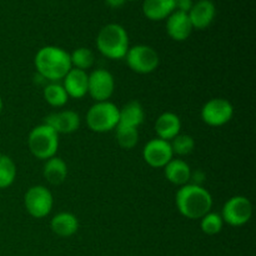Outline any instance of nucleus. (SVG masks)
<instances>
[{"label":"nucleus","mask_w":256,"mask_h":256,"mask_svg":"<svg viewBox=\"0 0 256 256\" xmlns=\"http://www.w3.org/2000/svg\"><path fill=\"white\" fill-rule=\"evenodd\" d=\"M16 178V165L5 154H0V189L12 186Z\"/></svg>","instance_id":"b1692460"},{"label":"nucleus","mask_w":256,"mask_h":256,"mask_svg":"<svg viewBox=\"0 0 256 256\" xmlns=\"http://www.w3.org/2000/svg\"><path fill=\"white\" fill-rule=\"evenodd\" d=\"M125 60L130 69L136 74H150L159 66L160 58L154 48L139 44L129 48Z\"/></svg>","instance_id":"423d86ee"},{"label":"nucleus","mask_w":256,"mask_h":256,"mask_svg":"<svg viewBox=\"0 0 256 256\" xmlns=\"http://www.w3.org/2000/svg\"><path fill=\"white\" fill-rule=\"evenodd\" d=\"M175 12V0H144L142 12L152 22L164 20Z\"/></svg>","instance_id":"6ab92c4d"},{"label":"nucleus","mask_w":256,"mask_h":256,"mask_svg":"<svg viewBox=\"0 0 256 256\" xmlns=\"http://www.w3.org/2000/svg\"><path fill=\"white\" fill-rule=\"evenodd\" d=\"M28 146L36 159L48 160L56 155L59 149V134L42 122L29 132Z\"/></svg>","instance_id":"20e7f679"},{"label":"nucleus","mask_w":256,"mask_h":256,"mask_svg":"<svg viewBox=\"0 0 256 256\" xmlns=\"http://www.w3.org/2000/svg\"><path fill=\"white\" fill-rule=\"evenodd\" d=\"M145 112L142 105L138 100L126 102L122 109H119V124L124 126L139 128L144 122Z\"/></svg>","instance_id":"aec40b11"},{"label":"nucleus","mask_w":256,"mask_h":256,"mask_svg":"<svg viewBox=\"0 0 256 256\" xmlns=\"http://www.w3.org/2000/svg\"><path fill=\"white\" fill-rule=\"evenodd\" d=\"M86 124L94 132H108L119 124V108L112 102H99L86 112Z\"/></svg>","instance_id":"39448f33"},{"label":"nucleus","mask_w":256,"mask_h":256,"mask_svg":"<svg viewBox=\"0 0 256 256\" xmlns=\"http://www.w3.org/2000/svg\"><path fill=\"white\" fill-rule=\"evenodd\" d=\"M200 116L209 126H222L234 116V106L224 98H214L202 105Z\"/></svg>","instance_id":"1a4fd4ad"},{"label":"nucleus","mask_w":256,"mask_h":256,"mask_svg":"<svg viewBox=\"0 0 256 256\" xmlns=\"http://www.w3.org/2000/svg\"><path fill=\"white\" fill-rule=\"evenodd\" d=\"M88 79L89 74L86 72L72 68L62 80V85L64 86L68 96L72 99H82L88 94Z\"/></svg>","instance_id":"2eb2a0df"},{"label":"nucleus","mask_w":256,"mask_h":256,"mask_svg":"<svg viewBox=\"0 0 256 256\" xmlns=\"http://www.w3.org/2000/svg\"><path fill=\"white\" fill-rule=\"evenodd\" d=\"M125 2L126 0H105L108 6L112 8V9H119V8H122L125 4Z\"/></svg>","instance_id":"c85d7f7f"},{"label":"nucleus","mask_w":256,"mask_h":256,"mask_svg":"<svg viewBox=\"0 0 256 256\" xmlns=\"http://www.w3.org/2000/svg\"><path fill=\"white\" fill-rule=\"evenodd\" d=\"M158 138L166 142H172L182 130V120L175 112H165L156 119L154 125Z\"/></svg>","instance_id":"dca6fc26"},{"label":"nucleus","mask_w":256,"mask_h":256,"mask_svg":"<svg viewBox=\"0 0 256 256\" xmlns=\"http://www.w3.org/2000/svg\"><path fill=\"white\" fill-rule=\"evenodd\" d=\"M96 48L102 55L112 60L124 59L129 50V35L120 24H106L96 35Z\"/></svg>","instance_id":"7ed1b4c3"},{"label":"nucleus","mask_w":256,"mask_h":256,"mask_svg":"<svg viewBox=\"0 0 256 256\" xmlns=\"http://www.w3.org/2000/svg\"><path fill=\"white\" fill-rule=\"evenodd\" d=\"M115 138H116L118 144L122 149H134L139 142V130L136 128L118 125L116 129H115Z\"/></svg>","instance_id":"5701e85b"},{"label":"nucleus","mask_w":256,"mask_h":256,"mask_svg":"<svg viewBox=\"0 0 256 256\" xmlns=\"http://www.w3.org/2000/svg\"><path fill=\"white\" fill-rule=\"evenodd\" d=\"M54 205L52 192L44 185L29 188L24 195V206L28 214L35 219H42L50 214Z\"/></svg>","instance_id":"0eeeda50"},{"label":"nucleus","mask_w":256,"mask_h":256,"mask_svg":"<svg viewBox=\"0 0 256 256\" xmlns=\"http://www.w3.org/2000/svg\"><path fill=\"white\" fill-rule=\"evenodd\" d=\"M44 124L49 125L58 134H72L80 126V116L74 110H62L48 115Z\"/></svg>","instance_id":"f8f14e48"},{"label":"nucleus","mask_w":256,"mask_h":256,"mask_svg":"<svg viewBox=\"0 0 256 256\" xmlns=\"http://www.w3.org/2000/svg\"><path fill=\"white\" fill-rule=\"evenodd\" d=\"M172 154L178 156H186L195 149L194 138L188 134H179L170 142Z\"/></svg>","instance_id":"a878e982"},{"label":"nucleus","mask_w":256,"mask_h":256,"mask_svg":"<svg viewBox=\"0 0 256 256\" xmlns=\"http://www.w3.org/2000/svg\"><path fill=\"white\" fill-rule=\"evenodd\" d=\"M224 220H222V215L218 212H209L206 215L200 219V229L204 234L206 235H216L219 234L224 226Z\"/></svg>","instance_id":"bb28decb"},{"label":"nucleus","mask_w":256,"mask_h":256,"mask_svg":"<svg viewBox=\"0 0 256 256\" xmlns=\"http://www.w3.org/2000/svg\"><path fill=\"white\" fill-rule=\"evenodd\" d=\"M38 74L50 82H59L72 69L70 54L54 45H46L38 50L34 58Z\"/></svg>","instance_id":"f257e3e1"},{"label":"nucleus","mask_w":256,"mask_h":256,"mask_svg":"<svg viewBox=\"0 0 256 256\" xmlns=\"http://www.w3.org/2000/svg\"><path fill=\"white\" fill-rule=\"evenodd\" d=\"M115 92V79L106 69H95L88 79V94L95 102H109Z\"/></svg>","instance_id":"9d476101"},{"label":"nucleus","mask_w":256,"mask_h":256,"mask_svg":"<svg viewBox=\"0 0 256 256\" xmlns=\"http://www.w3.org/2000/svg\"><path fill=\"white\" fill-rule=\"evenodd\" d=\"M45 180L52 185H60L65 182L68 176V165L62 158L56 155L50 159L45 160L44 169H42Z\"/></svg>","instance_id":"412c9836"},{"label":"nucleus","mask_w":256,"mask_h":256,"mask_svg":"<svg viewBox=\"0 0 256 256\" xmlns=\"http://www.w3.org/2000/svg\"><path fill=\"white\" fill-rule=\"evenodd\" d=\"M70 62L72 68L86 72L92 69L95 62V55L89 48H78L70 54Z\"/></svg>","instance_id":"393cba45"},{"label":"nucleus","mask_w":256,"mask_h":256,"mask_svg":"<svg viewBox=\"0 0 256 256\" xmlns=\"http://www.w3.org/2000/svg\"><path fill=\"white\" fill-rule=\"evenodd\" d=\"M220 215H222L224 222H226L230 226H242L252 219V202L246 196L235 195L225 202Z\"/></svg>","instance_id":"6e6552de"},{"label":"nucleus","mask_w":256,"mask_h":256,"mask_svg":"<svg viewBox=\"0 0 256 256\" xmlns=\"http://www.w3.org/2000/svg\"><path fill=\"white\" fill-rule=\"evenodd\" d=\"M164 175L166 180L172 184L182 186L190 182V176H192V169L189 164L182 159H174L172 158L164 168Z\"/></svg>","instance_id":"f3484780"},{"label":"nucleus","mask_w":256,"mask_h":256,"mask_svg":"<svg viewBox=\"0 0 256 256\" xmlns=\"http://www.w3.org/2000/svg\"><path fill=\"white\" fill-rule=\"evenodd\" d=\"M42 95H44L45 102H46L50 106L54 108L64 106L68 102V100H69V96H68L64 86H62L60 82H50V84H48L44 88Z\"/></svg>","instance_id":"4be33fe9"},{"label":"nucleus","mask_w":256,"mask_h":256,"mask_svg":"<svg viewBox=\"0 0 256 256\" xmlns=\"http://www.w3.org/2000/svg\"><path fill=\"white\" fill-rule=\"evenodd\" d=\"M192 29L204 30L212 25L216 15V8L212 0H198L188 12Z\"/></svg>","instance_id":"ddd939ff"},{"label":"nucleus","mask_w":256,"mask_h":256,"mask_svg":"<svg viewBox=\"0 0 256 256\" xmlns=\"http://www.w3.org/2000/svg\"><path fill=\"white\" fill-rule=\"evenodd\" d=\"M2 96H0V114H2Z\"/></svg>","instance_id":"c756f323"},{"label":"nucleus","mask_w":256,"mask_h":256,"mask_svg":"<svg viewBox=\"0 0 256 256\" xmlns=\"http://www.w3.org/2000/svg\"><path fill=\"white\" fill-rule=\"evenodd\" d=\"M172 158H174V154H172L170 142L159 139V138L149 140L142 149L144 162L155 169L164 168Z\"/></svg>","instance_id":"9b49d317"},{"label":"nucleus","mask_w":256,"mask_h":256,"mask_svg":"<svg viewBox=\"0 0 256 256\" xmlns=\"http://www.w3.org/2000/svg\"><path fill=\"white\" fill-rule=\"evenodd\" d=\"M175 205L180 214L190 220H200L212 212V196L204 186L186 184L180 186L175 195Z\"/></svg>","instance_id":"f03ea898"},{"label":"nucleus","mask_w":256,"mask_h":256,"mask_svg":"<svg viewBox=\"0 0 256 256\" xmlns=\"http://www.w3.org/2000/svg\"><path fill=\"white\" fill-rule=\"evenodd\" d=\"M194 2L192 0H175V10L182 12H189L192 8Z\"/></svg>","instance_id":"cd10ccee"},{"label":"nucleus","mask_w":256,"mask_h":256,"mask_svg":"<svg viewBox=\"0 0 256 256\" xmlns=\"http://www.w3.org/2000/svg\"><path fill=\"white\" fill-rule=\"evenodd\" d=\"M50 229L60 238L72 236L79 230V220L72 212H59L52 216L50 222Z\"/></svg>","instance_id":"a211bd4d"},{"label":"nucleus","mask_w":256,"mask_h":256,"mask_svg":"<svg viewBox=\"0 0 256 256\" xmlns=\"http://www.w3.org/2000/svg\"><path fill=\"white\" fill-rule=\"evenodd\" d=\"M130 2H134V0H130Z\"/></svg>","instance_id":"7c9ffc66"},{"label":"nucleus","mask_w":256,"mask_h":256,"mask_svg":"<svg viewBox=\"0 0 256 256\" xmlns=\"http://www.w3.org/2000/svg\"><path fill=\"white\" fill-rule=\"evenodd\" d=\"M192 30L188 12L175 10L166 18V32L175 42H185L192 35Z\"/></svg>","instance_id":"4468645a"}]
</instances>
